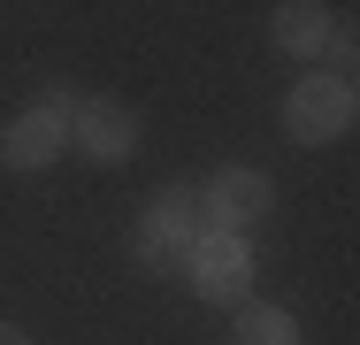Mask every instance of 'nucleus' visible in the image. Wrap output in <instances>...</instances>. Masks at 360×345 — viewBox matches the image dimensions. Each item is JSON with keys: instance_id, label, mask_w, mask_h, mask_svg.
Here are the masks:
<instances>
[{"instance_id": "5", "label": "nucleus", "mask_w": 360, "mask_h": 345, "mask_svg": "<svg viewBox=\"0 0 360 345\" xmlns=\"http://www.w3.org/2000/svg\"><path fill=\"white\" fill-rule=\"evenodd\" d=\"M70 146L84 153V161H131L139 153V115L123 108V100H77V115H70Z\"/></svg>"}, {"instance_id": "3", "label": "nucleus", "mask_w": 360, "mask_h": 345, "mask_svg": "<svg viewBox=\"0 0 360 345\" xmlns=\"http://www.w3.org/2000/svg\"><path fill=\"white\" fill-rule=\"evenodd\" d=\"M70 115H77V92H46L39 108H23V115L0 131V161L23 169V177L54 169V161L70 153Z\"/></svg>"}, {"instance_id": "8", "label": "nucleus", "mask_w": 360, "mask_h": 345, "mask_svg": "<svg viewBox=\"0 0 360 345\" xmlns=\"http://www.w3.org/2000/svg\"><path fill=\"white\" fill-rule=\"evenodd\" d=\"M238 345H299V315L269 307V299H245L238 307Z\"/></svg>"}, {"instance_id": "2", "label": "nucleus", "mask_w": 360, "mask_h": 345, "mask_svg": "<svg viewBox=\"0 0 360 345\" xmlns=\"http://www.w3.org/2000/svg\"><path fill=\"white\" fill-rule=\"evenodd\" d=\"M284 131L299 146H330V138L353 131V77L345 69H307L284 92Z\"/></svg>"}, {"instance_id": "7", "label": "nucleus", "mask_w": 360, "mask_h": 345, "mask_svg": "<svg viewBox=\"0 0 360 345\" xmlns=\"http://www.w3.org/2000/svg\"><path fill=\"white\" fill-rule=\"evenodd\" d=\"M330 31H338V23H330V8H322V0H284V8L269 15V39L284 46L291 62H314V54L330 46Z\"/></svg>"}, {"instance_id": "9", "label": "nucleus", "mask_w": 360, "mask_h": 345, "mask_svg": "<svg viewBox=\"0 0 360 345\" xmlns=\"http://www.w3.org/2000/svg\"><path fill=\"white\" fill-rule=\"evenodd\" d=\"M0 345H31V330H15V322H0Z\"/></svg>"}, {"instance_id": "6", "label": "nucleus", "mask_w": 360, "mask_h": 345, "mask_svg": "<svg viewBox=\"0 0 360 345\" xmlns=\"http://www.w3.org/2000/svg\"><path fill=\"white\" fill-rule=\"evenodd\" d=\"M207 207V230H230V238H245V222H269V207H276V184L261 177V169H222L215 184L200 192Z\"/></svg>"}, {"instance_id": "4", "label": "nucleus", "mask_w": 360, "mask_h": 345, "mask_svg": "<svg viewBox=\"0 0 360 345\" xmlns=\"http://www.w3.org/2000/svg\"><path fill=\"white\" fill-rule=\"evenodd\" d=\"M184 276H192V291H200V299H215V307H238V299L253 291V238L207 230V238L184 253Z\"/></svg>"}, {"instance_id": "1", "label": "nucleus", "mask_w": 360, "mask_h": 345, "mask_svg": "<svg viewBox=\"0 0 360 345\" xmlns=\"http://www.w3.org/2000/svg\"><path fill=\"white\" fill-rule=\"evenodd\" d=\"M207 238V207H200V192L192 184H161L153 200H146L139 215V238H131V253H139V269H184V253Z\"/></svg>"}]
</instances>
